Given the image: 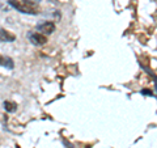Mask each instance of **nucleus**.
I'll list each match as a JSON object with an SVG mask.
<instances>
[{
    "instance_id": "nucleus-1",
    "label": "nucleus",
    "mask_w": 157,
    "mask_h": 148,
    "mask_svg": "<svg viewBox=\"0 0 157 148\" xmlns=\"http://www.w3.org/2000/svg\"><path fill=\"white\" fill-rule=\"evenodd\" d=\"M8 4L16 11L25 13V14H32L36 16L41 12V8L38 7L37 3H33L30 0H8Z\"/></svg>"
},
{
    "instance_id": "nucleus-2",
    "label": "nucleus",
    "mask_w": 157,
    "mask_h": 148,
    "mask_svg": "<svg viewBox=\"0 0 157 148\" xmlns=\"http://www.w3.org/2000/svg\"><path fill=\"white\" fill-rule=\"evenodd\" d=\"M28 38L34 46H43L45 43H47V37L39 32H29Z\"/></svg>"
},
{
    "instance_id": "nucleus-3",
    "label": "nucleus",
    "mask_w": 157,
    "mask_h": 148,
    "mask_svg": "<svg viewBox=\"0 0 157 148\" xmlns=\"http://www.w3.org/2000/svg\"><path fill=\"white\" fill-rule=\"evenodd\" d=\"M36 30L42 33V34H51L55 32V24H54L52 21H41L38 24V25L36 26Z\"/></svg>"
},
{
    "instance_id": "nucleus-4",
    "label": "nucleus",
    "mask_w": 157,
    "mask_h": 148,
    "mask_svg": "<svg viewBox=\"0 0 157 148\" xmlns=\"http://www.w3.org/2000/svg\"><path fill=\"white\" fill-rule=\"evenodd\" d=\"M16 41V36L13 33L6 30V29L0 28V42H4V43H8V42H13Z\"/></svg>"
},
{
    "instance_id": "nucleus-5",
    "label": "nucleus",
    "mask_w": 157,
    "mask_h": 148,
    "mask_svg": "<svg viewBox=\"0 0 157 148\" xmlns=\"http://www.w3.org/2000/svg\"><path fill=\"white\" fill-rule=\"evenodd\" d=\"M0 66L2 67H6L12 70L13 68V60L9 56H4V55H0Z\"/></svg>"
},
{
    "instance_id": "nucleus-6",
    "label": "nucleus",
    "mask_w": 157,
    "mask_h": 148,
    "mask_svg": "<svg viewBox=\"0 0 157 148\" xmlns=\"http://www.w3.org/2000/svg\"><path fill=\"white\" fill-rule=\"evenodd\" d=\"M4 109L8 113H14L17 110V105L16 102H12V101H4Z\"/></svg>"
},
{
    "instance_id": "nucleus-7",
    "label": "nucleus",
    "mask_w": 157,
    "mask_h": 148,
    "mask_svg": "<svg viewBox=\"0 0 157 148\" xmlns=\"http://www.w3.org/2000/svg\"><path fill=\"white\" fill-rule=\"evenodd\" d=\"M0 9H4V4L2 3V0H0Z\"/></svg>"
},
{
    "instance_id": "nucleus-8",
    "label": "nucleus",
    "mask_w": 157,
    "mask_h": 148,
    "mask_svg": "<svg viewBox=\"0 0 157 148\" xmlns=\"http://www.w3.org/2000/svg\"><path fill=\"white\" fill-rule=\"evenodd\" d=\"M30 2H33V3H37V4H38L39 2H41V0H30Z\"/></svg>"
}]
</instances>
